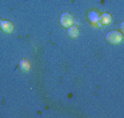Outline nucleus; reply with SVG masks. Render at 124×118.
<instances>
[{
  "label": "nucleus",
  "instance_id": "obj_4",
  "mask_svg": "<svg viewBox=\"0 0 124 118\" xmlns=\"http://www.w3.org/2000/svg\"><path fill=\"white\" fill-rule=\"evenodd\" d=\"M0 28L2 29V31L6 33H11L14 30L13 24L10 21H6V20H1L0 21Z\"/></svg>",
  "mask_w": 124,
  "mask_h": 118
},
{
  "label": "nucleus",
  "instance_id": "obj_6",
  "mask_svg": "<svg viewBox=\"0 0 124 118\" xmlns=\"http://www.w3.org/2000/svg\"><path fill=\"white\" fill-rule=\"evenodd\" d=\"M68 36H69L70 38H73V39L77 38V36H79V29L75 26L69 27V28H68Z\"/></svg>",
  "mask_w": 124,
  "mask_h": 118
},
{
  "label": "nucleus",
  "instance_id": "obj_3",
  "mask_svg": "<svg viewBox=\"0 0 124 118\" xmlns=\"http://www.w3.org/2000/svg\"><path fill=\"white\" fill-rule=\"evenodd\" d=\"M88 18H89V21L91 22V24L93 27H101L102 26V24L100 23V14H99L97 11H94V10H92V11L89 12Z\"/></svg>",
  "mask_w": 124,
  "mask_h": 118
},
{
  "label": "nucleus",
  "instance_id": "obj_1",
  "mask_svg": "<svg viewBox=\"0 0 124 118\" xmlns=\"http://www.w3.org/2000/svg\"><path fill=\"white\" fill-rule=\"evenodd\" d=\"M105 39L111 44H119L122 41V39H123V36H122V33L119 32V31H110L107 34Z\"/></svg>",
  "mask_w": 124,
  "mask_h": 118
},
{
  "label": "nucleus",
  "instance_id": "obj_5",
  "mask_svg": "<svg viewBox=\"0 0 124 118\" xmlns=\"http://www.w3.org/2000/svg\"><path fill=\"white\" fill-rule=\"evenodd\" d=\"M111 22H112V16H111L110 13H102L100 16V23L102 24V26H108V24H110Z\"/></svg>",
  "mask_w": 124,
  "mask_h": 118
},
{
  "label": "nucleus",
  "instance_id": "obj_7",
  "mask_svg": "<svg viewBox=\"0 0 124 118\" xmlns=\"http://www.w3.org/2000/svg\"><path fill=\"white\" fill-rule=\"evenodd\" d=\"M19 66L20 69L22 70L23 72H29L30 71V63H29V61H26V60H21L19 63Z\"/></svg>",
  "mask_w": 124,
  "mask_h": 118
},
{
  "label": "nucleus",
  "instance_id": "obj_2",
  "mask_svg": "<svg viewBox=\"0 0 124 118\" xmlns=\"http://www.w3.org/2000/svg\"><path fill=\"white\" fill-rule=\"evenodd\" d=\"M74 22H75L74 17L68 12H64L61 16V24L63 28H69V27L73 26Z\"/></svg>",
  "mask_w": 124,
  "mask_h": 118
}]
</instances>
